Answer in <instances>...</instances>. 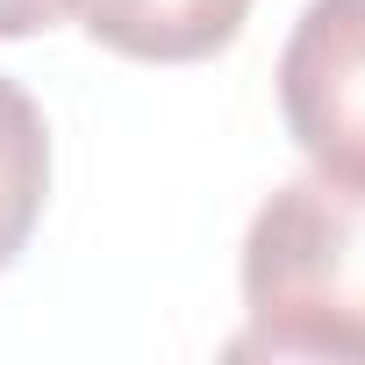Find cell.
<instances>
[{"instance_id": "7a4b0ae2", "label": "cell", "mask_w": 365, "mask_h": 365, "mask_svg": "<svg viewBox=\"0 0 365 365\" xmlns=\"http://www.w3.org/2000/svg\"><path fill=\"white\" fill-rule=\"evenodd\" d=\"M287 136L329 165L365 172V0H308L279 51Z\"/></svg>"}, {"instance_id": "277c9868", "label": "cell", "mask_w": 365, "mask_h": 365, "mask_svg": "<svg viewBox=\"0 0 365 365\" xmlns=\"http://www.w3.org/2000/svg\"><path fill=\"white\" fill-rule=\"evenodd\" d=\"M43 201H51V129H43V108L0 79V272H8L36 222H43Z\"/></svg>"}, {"instance_id": "3957f363", "label": "cell", "mask_w": 365, "mask_h": 365, "mask_svg": "<svg viewBox=\"0 0 365 365\" xmlns=\"http://www.w3.org/2000/svg\"><path fill=\"white\" fill-rule=\"evenodd\" d=\"M72 8L101 51L136 65H201L251 22V0H72Z\"/></svg>"}, {"instance_id": "5b68a950", "label": "cell", "mask_w": 365, "mask_h": 365, "mask_svg": "<svg viewBox=\"0 0 365 365\" xmlns=\"http://www.w3.org/2000/svg\"><path fill=\"white\" fill-rule=\"evenodd\" d=\"M72 0H0V36H43L65 22Z\"/></svg>"}, {"instance_id": "6da1fadb", "label": "cell", "mask_w": 365, "mask_h": 365, "mask_svg": "<svg viewBox=\"0 0 365 365\" xmlns=\"http://www.w3.org/2000/svg\"><path fill=\"white\" fill-rule=\"evenodd\" d=\"M237 358L365 365V172H301L251 215Z\"/></svg>"}]
</instances>
